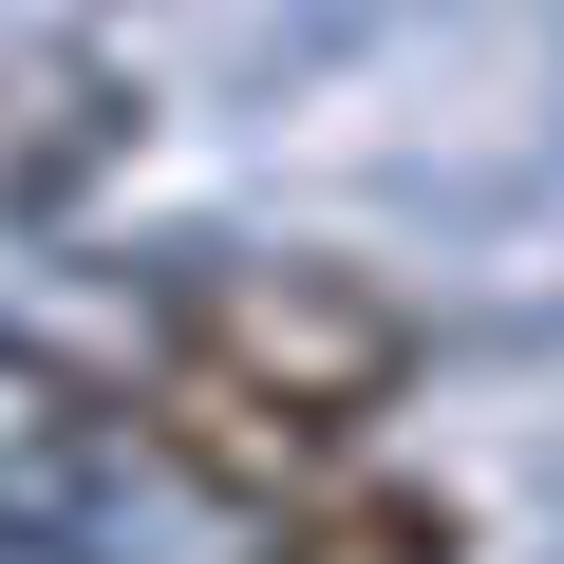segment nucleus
Segmentation results:
<instances>
[{"label":"nucleus","instance_id":"obj_1","mask_svg":"<svg viewBox=\"0 0 564 564\" xmlns=\"http://www.w3.org/2000/svg\"><path fill=\"white\" fill-rule=\"evenodd\" d=\"M414 377H433V321L395 302L377 263L245 245V263H188L170 282L151 377H132V433H151V470H188L226 508H282L302 470H339Z\"/></svg>","mask_w":564,"mask_h":564},{"label":"nucleus","instance_id":"obj_2","mask_svg":"<svg viewBox=\"0 0 564 564\" xmlns=\"http://www.w3.org/2000/svg\"><path fill=\"white\" fill-rule=\"evenodd\" d=\"M132 132H151V95H132L113 57H0V207H20V226L76 207Z\"/></svg>","mask_w":564,"mask_h":564},{"label":"nucleus","instance_id":"obj_3","mask_svg":"<svg viewBox=\"0 0 564 564\" xmlns=\"http://www.w3.org/2000/svg\"><path fill=\"white\" fill-rule=\"evenodd\" d=\"M263 564H470V527H452V489H395V470H302L263 508Z\"/></svg>","mask_w":564,"mask_h":564},{"label":"nucleus","instance_id":"obj_4","mask_svg":"<svg viewBox=\"0 0 564 564\" xmlns=\"http://www.w3.org/2000/svg\"><path fill=\"white\" fill-rule=\"evenodd\" d=\"M76 452H95V377H57L39 339H0V470L39 489V470H76Z\"/></svg>","mask_w":564,"mask_h":564}]
</instances>
